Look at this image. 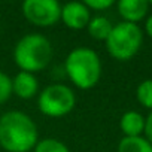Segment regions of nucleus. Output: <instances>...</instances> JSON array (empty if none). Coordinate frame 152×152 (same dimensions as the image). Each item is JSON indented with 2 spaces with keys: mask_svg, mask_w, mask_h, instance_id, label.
Returning a JSON list of instances; mask_svg holds the SVG:
<instances>
[{
  "mask_svg": "<svg viewBox=\"0 0 152 152\" xmlns=\"http://www.w3.org/2000/svg\"><path fill=\"white\" fill-rule=\"evenodd\" d=\"M143 137L152 145V110L145 116V130H143Z\"/></svg>",
  "mask_w": 152,
  "mask_h": 152,
  "instance_id": "obj_17",
  "label": "nucleus"
},
{
  "mask_svg": "<svg viewBox=\"0 0 152 152\" xmlns=\"http://www.w3.org/2000/svg\"><path fill=\"white\" fill-rule=\"evenodd\" d=\"M33 151L34 152H70V149L67 148L66 143H63L61 140L54 139V137L39 140Z\"/></svg>",
  "mask_w": 152,
  "mask_h": 152,
  "instance_id": "obj_14",
  "label": "nucleus"
},
{
  "mask_svg": "<svg viewBox=\"0 0 152 152\" xmlns=\"http://www.w3.org/2000/svg\"><path fill=\"white\" fill-rule=\"evenodd\" d=\"M37 142V127L27 113L9 110L0 116V146L6 152H30Z\"/></svg>",
  "mask_w": 152,
  "mask_h": 152,
  "instance_id": "obj_1",
  "label": "nucleus"
},
{
  "mask_svg": "<svg viewBox=\"0 0 152 152\" xmlns=\"http://www.w3.org/2000/svg\"><path fill=\"white\" fill-rule=\"evenodd\" d=\"M116 152H152V145L143 137H122Z\"/></svg>",
  "mask_w": 152,
  "mask_h": 152,
  "instance_id": "obj_12",
  "label": "nucleus"
},
{
  "mask_svg": "<svg viewBox=\"0 0 152 152\" xmlns=\"http://www.w3.org/2000/svg\"><path fill=\"white\" fill-rule=\"evenodd\" d=\"M136 99L140 106H143L149 112L152 110V79H145L137 85Z\"/></svg>",
  "mask_w": 152,
  "mask_h": 152,
  "instance_id": "obj_13",
  "label": "nucleus"
},
{
  "mask_svg": "<svg viewBox=\"0 0 152 152\" xmlns=\"http://www.w3.org/2000/svg\"><path fill=\"white\" fill-rule=\"evenodd\" d=\"M52 58V45L40 33L23 36L14 48V60L20 72L37 73L43 70Z\"/></svg>",
  "mask_w": 152,
  "mask_h": 152,
  "instance_id": "obj_3",
  "label": "nucleus"
},
{
  "mask_svg": "<svg viewBox=\"0 0 152 152\" xmlns=\"http://www.w3.org/2000/svg\"><path fill=\"white\" fill-rule=\"evenodd\" d=\"M149 3V6H152V0H151V2H148Z\"/></svg>",
  "mask_w": 152,
  "mask_h": 152,
  "instance_id": "obj_19",
  "label": "nucleus"
},
{
  "mask_svg": "<svg viewBox=\"0 0 152 152\" xmlns=\"http://www.w3.org/2000/svg\"><path fill=\"white\" fill-rule=\"evenodd\" d=\"M76 96L73 90L63 84L48 85L37 96L39 110L49 118H61L75 109Z\"/></svg>",
  "mask_w": 152,
  "mask_h": 152,
  "instance_id": "obj_5",
  "label": "nucleus"
},
{
  "mask_svg": "<svg viewBox=\"0 0 152 152\" xmlns=\"http://www.w3.org/2000/svg\"><path fill=\"white\" fill-rule=\"evenodd\" d=\"M84 5L90 9V11H97V12H102V11H106L109 8H112L115 5L113 0H85Z\"/></svg>",
  "mask_w": 152,
  "mask_h": 152,
  "instance_id": "obj_16",
  "label": "nucleus"
},
{
  "mask_svg": "<svg viewBox=\"0 0 152 152\" xmlns=\"http://www.w3.org/2000/svg\"><path fill=\"white\" fill-rule=\"evenodd\" d=\"M112 28H113V24L110 23V20L106 18V17H102V15L91 17V20L87 26L88 34L94 40H102V42H106Z\"/></svg>",
  "mask_w": 152,
  "mask_h": 152,
  "instance_id": "obj_11",
  "label": "nucleus"
},
{
  "mask_svg": "<svg viewBox=\"0 0 152 152\" xmlns=\"http://www.w3.org/2000/svg\"><path fill=\"white\" fill-rule=\"evenodd\" d=\"M21 9L24 18L36 27H52L61 17V5L57 0H26Z\"/></svg>",
  "mask_w": 152,
  "mask_h": 152,
  "instance_id": "obj_6",
  "label": "nucleus"
},
{
  "mask_svg": "<svg viewBox=\"0 0 152 152\" xmlns=\"http://www.w3.org/2000/svg\"><path fill=\"white\" fill-rule=\"evenodd\" d=\"M39 81L33 73L18 72L12 78V94L21 100H30L37 96Z\"/></svg>",
  "mask_w": 152,
  "mask_h": 152,
  "instance_id": "obj_9",
  "label": "nucleus"
},
{
  "mask_svg": "<svg viewBox=\"0 0 152 152\" xmlns=\"http://www.w3.org/2000/svg\"><path fill=\"white\" fill-rule=\"evenodd\" d=\"M11 96H12V79L5 72L0 70V104L8 102Z\"/></svg>",
  "mask_w": 152,
  "mask_h": 152,
  "instance_id": "obj_15",
  "label": "nucleus"
},
{
  "mask_svg": "<svg viewBox=\"0 0 152 152\" xmlns=\"http://www.w3.org/2000/svg\"><path fill=\"white\" fill-rule=\"evenodd\" d=\"M119 128L124 137H139L143 136L145 116L136 110H127L119 119Z\"/></svg>",
  "mask_w": 152,
  "mask_h": 152,
  "instance_id": "obj_10",
  "label": "nucleus"
},
{
  "mask_svg": "<svg viewBox=\"0 0 152 152\" xmlns=\"http://www.w3.org/2000/svg\"><path fill=\"white\" fill-rule=\"evenodd\" d=\"M145 31H146V34L152 39V14L146 18V21H145Z\"/></svg>",
  "mask_w": 152,
  "mask_h": 152,
  "instance_id": "obj_18",
  "label": "nucleus"
},
{
  "mask_svg": "<svg viewBox=\"0 0 152 152\" xmlns=\"http://www.w3.org/2000/svg\"><path fill=\"white\" fill-rule=\"evenodd\" d=\"M143 45V31L139 24L118 23L113 26L109 37L106 39V48L112 58L118 61L131 60Z\"/></svg>",
  "mask_w": 152,
  "mask_h": 152,
  "instance_id": "obj_4",
  "label": "nucleus"
},
{
  "mask_svg": "<svg viewBox=\"0 0 152 152\" xmlns=\"http://www.w3.org/2000/svg\"><path fill=\"white\" fill-rule=\"evenodd\" d=\"M118 14L124 23L137 24L148 17L149 3L146 0H119L116 3Z\"/></svg>",
  "mask_w": 152,
  "mask_h": 152,
  "instance_id": "obj_8",
  "label": "nucleus"
},
{
  "mask_svg": "<svg viewBox=\"0 0 152 152\" xmlns=\"http://www.w3.org/2000/svg\"><path fill=\"white\" fill-rule=\"evenodd\" d=\"M90 20H91V11L84 5V2H70L61 6L60 21H63L64 26L72 30L87 28Z\"/></svg>",
  "mask_w": 152,
  "mask_h": 152,
  "instance_id": "obj_7",
  "label": "nucleus"
},
{
  "mask_svg": "<svg viewBox=\"0 0 152 152\" xmlns=\"http://www.w3.org/2000/svg\"><path fill=\"white\" fill-rule=\"evenodd\" d=\"M64 70L75 87L79 90H91L102 78V60L94 49L78 46L67 54Z\"/></svg>",
  "mask_w": 152,
  "mask_h": 152,
  "instance_id": "obj_2",
  "label": "nucleus"
}]
</instances>
